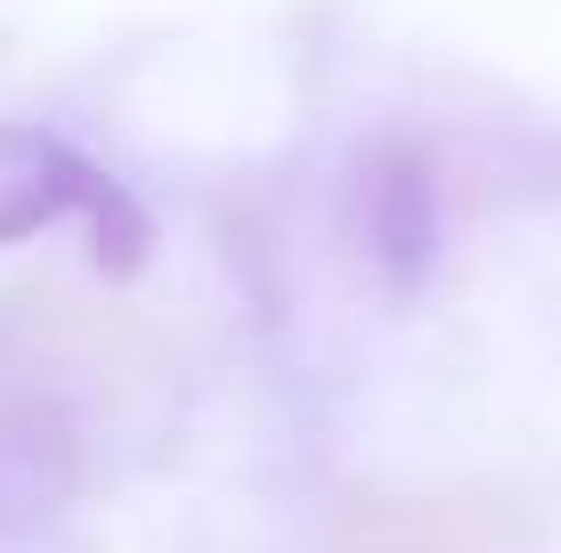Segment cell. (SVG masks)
I'll use <instances>...</instances> for the list:
<instances>
[{
	"instance_id": "6da1fadb",
	"label": "cell",
	"mask_w": 561,
	"mask_h": 553,
	"mask_svg": "<svg viewBox=\"0 0 561 553\" xmlns=\"http://www.w3.org/2000/svg\"><path fill=\"white\" fill-rule=\"evenodd\" d=\"M57 220H82L99 269H114V277H130L147 261L139 204H130L99 163L73 155L57 130L0 123V244H25V237H42Z\"/></svg>"
},
{
	"instance_id": "7a4b0ae2",
	"label": "cell",
	"mask_w": 561,
	"mask_h": 553,
	"mask_svg": "<svg viewBox=\"0 0 561 553\" xmlns=\"http://www.w3.org/2000/svg\"><path fill=\"white\" fill-rule=\"evenodd\" d=\"M82 488V440L33 391H0V545H33Z\"/></svg>"
},
{
	"instance_id": "3957f363",
	"label": "cell",
	"mask_w": 561,
	"mask_h": 553,
	"mask_svg": "<svg viewBox=\"0 0 561 553\" xmlns=\"http://www.w3.org/2000/svg\"><path fill=\"white\" fill-rule=\"evenodd\" d=\"M358 228H366V253H375V269L408 293L423 285L439 253V196H432V163L415 155V147H382L375 163H366L358 180Z\"/></svg>"
}]
</instances>
